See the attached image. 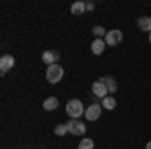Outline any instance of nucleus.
Returning a JSON list of instances; mask_svg holds the SVG:
<instances>
[{
	"label": "nucleus",
	"instance_id": "nucleus-1",
	"mask_svg": "<svg viewBox=\"0 0 151 149\" xmlns=\"http://www.w3.org/2000/svg\"><path fill=\"white\" fill-rule=\"evenodd\" d=\"M67 115L70 119H79L81 115H85V107H83V103L79 99H70L67 103Z\"/></svg>",
	"mask_w": 151,
	"mask_h": 149
},
{
	"label": "nucleus",
	"instance_id": "nucleus-2",
	"mask_svg": "<svg viewBox=\"0 0 151 149\" xmlns=\"http://www.w3.org/2000/svg\"><path fill=\"white\" fill-rule=\"evenodd\" d=\"M63 77H65V69H63L58 63L57 65H50V67L47 69V81L48 83L55 85V83H58V81H63Z\"/></svg>",
	"mask_w": 151,
	"mask_h": 149
},
{
	"label": "nucleus",
	"instance_id": "nucleus-3",
	"mask_svg": "<svg viewBox=\"0 0 151 149\" xmlns=\"http://www.w3.org/2000/svg\"><path fill=\"white\" fill-rule=\"evenodd\" d=\"M67 127H69V133H70V135H79V137H83V135H85V131H87L85 123L79 121V119H70L69 123H67Z\"/></svg>",
	"mask_w": 151,
	"mask_h": 149
},
{
	"label": "nucleus",
	"instance_id": "nucleus-4",
	"mask_svg": "<svg viewBox=\"0 0 151 149\" xmlns=\"http://www.w3.org/2000/svg\"><path fill=\"white\" fill-rule=\"evenodd\" d=\"M123 40V32L119 28H113V30H107V36H105V42L107 46H117Z\"/></svg>",
	"mask_w": 151,
	"mask_h": 149
},
{
	"label": "nucleus",
	"instance_id": "nucleus-5",
	"mask_svg": "<svg viewBox=\"0 0 151 149\" xmlns=\"http://www.w3.org/2000/svg\"><path fill=\"white\" fill-rule=\"evenodd\" d=\"M101 111H103V107L99 103L89 105V107L85 109V119H87V121H97V119L101 117Z\"/></svg>",
	"mask_w": 151,
	"mask_h": 149
},
{
	"label": "nucleus",
	"instance_id": "nucleus-6",
	"mask_svg": "<svg viewBox=\"0 0 151 149\" xmlns=\"http://www.w3.org/2000/svg\"><path fill=\"white\" fill-rule=\"evenodd\" d=\"M93 95H95V97H99L101 101H103L105 97H109V91H107V87H105V83L101 79L93 83Z\"/></svg>",
	"mask_w": 151,
	"mask_h": 149
},
{
	"label": "nucleus",
	"instance_id": "nucleus-7",
	"mask_svg": "<svg viewBox=\"0 0 151 149\" xmlns=\"http://www.w3.org/2000/svg\"><path fill=\"white\" fill-rule=\"evenodd\" d=\"M12 67H14V57L12 55H4V57L0 58V73L2 75H6Z\"/></svg>",
	"mask_w": 151,
	"mask_h": 149
},
{
	"label": "nucleus",
	"instance_id": "nucleus-8",
	"mask_svg": "<svg viewBox=\"0 0 151 149\" xmlns=\"http://www.w3.org/2000/svg\"><path fill=\"white\" fill-rule=\"evenodd\" d=\"M42 63L48 65V67H50V65H57L58 63V53H55V50H45V53H42Z\"/></svg>",
	"mask_w": 151,
	"mask_h": 149
},
{
	"label": "nucleus",
	"instance_id": "nucleus-9",
	"mask_svg": "<svg viewBox=\"0 0 151 149\" xmlns=\"http://www.w3.org/2000/svg\"><path fill=\"white\" fill-rule=\"evenodd\" d=\"M105 46H107L105 38H95L93 45H91V50H93V55H101V53L105 50Z\"/></svg>",
	"mask_w": 151,
	"mask_h": 149
},
{
	"label": "nucleus",
	"instance_id": "nucleus-10",
	"mask_svg": "<svg viewBox=\"0 0 151 149\" xmlns=\"http://www.w3.org/2000/svg\"><path fill=\"white\" fill-rule=\"evenodd\" d=\"M101 81L105 83V87H107V91H109V95H113V93H117V83L113 77H101Z\"/></svg>",
	"mask_w": 151,
	"mask_h": 149
},
{
	"label": "nucleus",
	"instance_id": "nucleus-11",
	"mask_svg": "<svg viewBox=\"0 0 151 149\" xmlns=\"http://www.w3.org/2000/svg\"><path fill=\"white\" fill-rule=\"evenodd\" d=\"M57 107H58V99L57 97H47L45 103H42V109H45V111H55Z\"/></svg>",
	"mask_w": 151,
	"mask_h": 149
},
{
	"label": "nucleus",
	"instance_id": "nucleus-12",
	"mask_svg": "<svg viewBox=\"0 0 151 149\" xmlns=\"http://www.w3.org/2000/svg\"><path fill=\"white\" fill-rule=\"evenodd\" d=\"M137 26L143 32H151V16H141L139 20H137Z\"/></svg>",
	"mask_w": 151,
	"mask_h": 149
},
{
	"label": "nucleus",
	"instance_id": "nucleus-13",
	"mask_svg": "<svg viewBox=\"0 0 151 149\" xmlns=\"http://www.w3.org/2000/svg\"><path fill=\"white\" fill-rule=\"evenodd\" d=\"M101 107H103V109H109V111H111V109H115V107H117L115 97H111V95H109V97H105L103 101H101Z\"/></svg>",
	"mask_w": 151,
	"mask_h": 149
},
{
	"label": "nucleus",
	"instance_id": "nucleus-14",
	"mask_svg": "<svg viewBox=\"0 0 151 149\" xmlns=\"http://www.w3.org/2000/svg\"><path fill=\"white\" fill-rule=\"evenodd\" d=\"M85 10H87V8H85V2H81V0H77V2H75V4L70 6V12H73L75 16H79V14H83Z\"/></svg>",
	"mask_w": 151,
	"mask_h": 149
},
{
	"label": "nucleus",
	"instance_id": "nucleus-15",
	"mask_svg": "<svg viewBox=\"0 0 151 149\" xmlns=\"http://www.w3.org/2000/svg\"><path fill=\"white\" fill-rule=\"evenodd\" d=\"M77 149H95L93 139H87V137H83V139H81V143H79V147H77Z\"/></svg>",
	"mask_w": 151,
	"mask_h": 149
},
{
	"label": "nucleus",
	"instance_id": "nucleus-16",
	"mask_svg": "<svg viewBox=\"0 0 151 149\" xmlns=\"http://www.w3.org/2000/svg\"><path fill=\"white\" fill-rule=\"evenodd\" d=\"M93 35H95V38H105L107 36V30H105L101 24H97V26H93Z\"/></svg>",
	"mask_w": 151,
	"mask_h": 149
},
{
	"label": "nucleus",
	"instance_id": "nucleus-17",
	"mask_svg": "<svg viewBox=\"0 0 151 149\" xmlns=\"http://www.w3.org/2000/svg\"><path fill=\"white\" fill-rule=\"evenodd\" d=\"M67 133H69L67 123H58V125L55 127V135H58V137H60V135H67Z\"/></svg>",
	"mask_w": 151,
	"mask_h": 149
},
{
	"label": "nucleus",
	"instance_id": "nucleus-18",
	"mask_svg": "<svg viewBox=\"0 0 151 149\" xmlns=\"http://www.w3.org/2000/svg\"><path fill=\"white\" fill-rule=\"evenodd\" d=\"M85 8H87V10H95V4L93 2H85Z\"/></svg>",
	"mask_w": 151,
	"mask_h": 149
},
{
	"label": "nucleus",
	"instance_id": "nucleus-19",
	"mask_svg": "<svg viewBox=\"0 0 151 149\" xmlns=\"http://www.w3.org/2000/svg\"><path fill=\"white\" fill-rule=\"evenodd\" d=\"M145 149H151V141H147V143H145Z\"/></svg>",
	"mask_w": 151,
	"mask_h": 149
},
{
	"label": "nucleus",
	"instance_id": "nucleus-20",
	"mask_svg": "<svg viewBox=\"0 0 151 149\" xmlns=\"http://www.w3.org/2000/svg\"><path fill=\"white\" fill-rule=\"evenodd\" d=\"M149 45H151V32H149Z\"/></svg>",
	"mask_w": 151,
	"mask_h": 149
}]
</instances>
